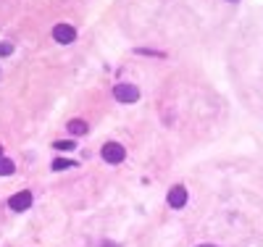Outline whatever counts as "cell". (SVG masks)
I'll return each instance as SVG.
<instances>
[{
	"label": "cell",
	"instance_id": "cell-6",
	"mask_svg": "<svg viewBox=\"0 0 263 247\" xmlns=\"http://www.w3.org/2000/svg\"><path fill=\"white\" fill-rule=\"evenodd\" d=\"M66 131H69L71 137H87V134H90V124L84 119H69L66 121Z\"/></svg>",
	"mask_w": 263,
	"mask_h": 247
},
{
	"label": "cell",
	"instance_id": "cell-14",
	"mask_svg": "<svg viewBox=\"0 0 263 247\" xmlns=\"http://www.w3.org/2000/svg\"><path fill=\"white\" fill-rule=\"evenodd\" d=\"M224 3H232L234 6V3H239V0H224Z\"/></svg>",
	"mask_w": 263,
	"mask_h": 247
},
{
	"label": "cell",
	"instance_id": "cell-15",
	"mask_svg": "<svg viewBox=\"0 0 263 247\" xmlns=\"http://www.w3.org/2000/svg\"><path fill=\"white\" fill-rule=\"evenodd\" d=\"M0 155H6V153H3V142H0Z\"/></svg>",
	"mask_w": 263,
	"mask_h": 247
},
{
	"label": "cell",
	"instance_id": "cell-11",
	"mask_svg": "<svg viewBox=\"0 0 263 247\" xmlns=\"http://www.w3.org/2000/svg\"><path fill=\"white\" fill-rule=\"evenodd\" d=\"M16 53V45L11 40H0V58H11Z\"/></svg>",
	"mask_w": 263,
	"mask_h": 247
},
{
	"label": "cell",
	"instance_id": "cell-9",
	"mask_svg": "<svg viewBox=\"0 0 263 247\" xmlns=\"http://www.w3.org/2000/svg\"><path fill=\"white\" fill-rule=\"evenodd\" d=\"M79 147V142L74 140V137H69V140H55L53 142V150L55 153H71V150H77Z\"/></svg>",
	"mask_w": 263,
	"mask_h": 247
},
{
	"label": "cell",
	"instance_id": "cell-3",
	"mask_svg": "<svg viewBox=\"0 0 263 247\" xmlns=\"http://www.w3.org/2000/svg\"><path fill=\"white\" fill-rule=\"evenodd\" d=\"M187 203H190L187 187H184V184H171L168 192H166V205H168L171 211H182V208H187Z\"/></svg>",
	"mask_w": 263,
	"mask_h": 247
},
{
	"label": "cell",
	"instance_id": "cell-10",
	"mask_svg": "<svg viewBox=\"0 0 263 247\" xmlns=\"http://www.w3.org/2000/svg\"><path fill=\"white\" fill-rule=\"evenodd\" d=\"M16 174V161H11L8 155H0V176H13Z\"/></svg>",
	"mask_w": 263,
	"mask_h": 247
},
{
	"label": "cell",
	"instance_id": "cell-12",
	"mask_svg": "<svg viewBox=\"0 0 263 247\" xmlns=\"http://www.w3.org/2000/svg\"><path fill=\"white\" fill-rule=\"evenodd\" d=\"M98 247H121L119 242H114V239H100V244Z\"/></svg>",
	"mask_w": 263,
	"mask_h": 247
},
{
	"label": "cell",
	"instance_id": "cell-7",
	"mask_svg": "<svg viewBox=\"0 0 263 247\" xmlns=\"http://www.w3.org/2000/svg\"><path fill=\"white\" fill-rule=\"evenodd\" d=\"M79 166V161H74V158H63V155H58V158L50 163V171H69V168H77Z\"/></svg>",
	"mask_w": 263,
	"mask_h": 247
},
{
	"label": "cell",
	"instance_id": "cell-1",
	"mask_svg": "<svg viewBox=\"0 0 263 247\" xmlns=\"http://www.w3.org/2000/svg\"><path fill=\"white\" fill-rule=\"evenodd\" d=\"M100 158L108 166H121L126 161V147L121 142H116V140H108V142L100 145Z\"/></svg>",
	"mask_w": 263,
	"mask_h": 247
},
{
	"label": "cell",
	"instance_id": "cell-8",
	"mask_svg": "<svg viewBox=\"0 0 263 247\" xmlns=\"http://www.w3.org/2000/svg\"><path fill=\"white\" fill-rule=\"evenodd\" d=\"M132 53H135V55H142V58H156V61L168 58V53H166V50H158V48H135Z\"/></svg>",
	"mask_w": 263,
	"mask_h": 247
},
{
	"label": "cell",
	"instance_id": "cell-16",
	"mask_svg": "<svg viewBox=\"0 0 263 247\" xmlns=\"http://www.w3.org/2000/svg\"><path fill=\"white\" fill-rule=\"evenodd\" d=\"M0 77H3V71H0Z\"/></svg>",
	"mask_w": 263,
	"mask_h": 247
},
{
	"label": "cell",
	"instance_id": "cell-5",
	"mask_svg": "<svg viewBox=\"0 0 263 247\" xmlns=\"http://www.w3.org/2000/svg\"><path fill=\"white\" fill-rule=\"evenodd\" d=\"M32 205H34V195H32L29 189L13 192V195L8 197V208H11L13 213H24V211H29Z\"/></svg>",
	"mask_w": 263,
	"mask_h": 247
},
{
	"label": "cell",
	"instance_id": "cell-2",
	"mask_svg": "<svg viewBox=\"0 0 263 247\" xmlns=\"http://www.w3.org/2000/svg\"><path fill=\"white\" fill-rule=\"evenodd\" d=\"M111 95L116 103L121 105H135L140 100V87L137 84H132V82H116L114 89H111Z\"/></svg>",
	"mask_w": 263,
	"mask_h": 247
},
{
	"label": "cell",
	"instance_id": "cell-4",
	"mask_svg": "<svg viewBox=\"0 0 263 247\" xmlns=\"http://www.w3.org/2000/svg\"><path fill=\"white\" fill-rule=\"evenodd\" d=\"M50 37H53V42H58V45H74V42H77V37H79V32H77V27H74V24L58 21V24L50 29Z\"/></svg>",
	"mask_w": 263,
	"mask_h": 247
},
{
	"label": "cell",
	"instance_id": "cell-13",
	"mask_svg": "<svg viewBox=\"0 0 263 247\" xmlns=\"http://www.w3.org/2000/svg\"><path fill=\"white\" fill-rule=\"evenodd\" d=\"M195 247H218V244H211V242H200V244H195Z\"/></svg>",
	"mask_w": 263,
	"mask_h": 247
}]
</instances>
